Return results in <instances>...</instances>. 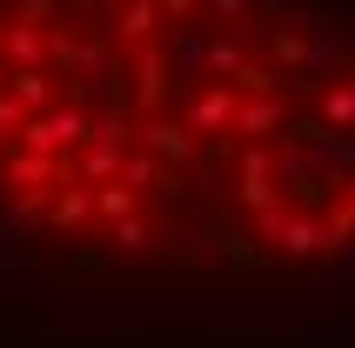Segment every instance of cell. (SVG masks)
Here are the masks:
<instances>
[{"label": "cell", "mask_w": 355, "mask_h": 348, "mask_svg": "<svg viewBox=\"0 0 355 348\" xmlns=\"http://www.w3.org/2000/svg\"><path fill=\"white\" fill-rule=\"evenodd\" d=\"M0 348H355V0H0Z\"/></svg>", "instance_id": "cell-1"}]
</instances>
